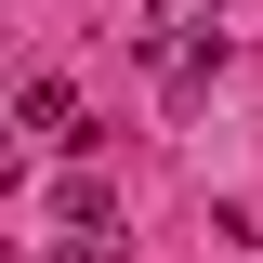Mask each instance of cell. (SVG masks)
<instances>
[{
  "mask_svg": "<svg viewBox=\"0 0 263 263\" xmlns=\"http://www.w3.org/2000/svg\"><path fill=\"white\" fill-rule=\"evenodd\" d=\"M145 40H158V27H145ZM211 66H224V40H211V27H171V40H158V92L197 105V92H211Z\"/></svg>",
  "mask_w": 263,
  "mask_h": 263,
  "instance_id": "obj_1",
  "label": "cell"
},
{
  "mask_svg": "<svg viewBox=\"0 0 263 263\" xmlns=\"http://www.w3.org/2000/svg\"><path fill=\"white\" fill-rule=\"evenodd\" d=\"M53 224L66 237H119V184H105V171H66L53 184Z\"/></svg>",
  "mask_w": 263,
  "mask_h": 263,
  "instance_id": "obj_2",
  "label": "cell"
},
{
  "mask_svg": "<svg viewBox=\"0 0 263 263\" xmlns=\"http://www.w3.org/2000/svg\"><path fill=\"white\" fill-rule=\"evenodd\" d=\"M13 119H27L40 145H79V132H66V119H79V92H66V79H27V92H13Z\"/></svg>",
  "mask_w": 263,
  "mask_h": 263,
  "instance_id": "obj_3",
  "label": "cell"
},
{
  "mask_svg": "<svg viewBox=\"0 0 263 263\" xmlns=\"http://www.w3.org/2000/svg\"><path fill=\"white\" fill-rule=\"evenodd\" d=\"M53 263H119V237H53Z\"/></svg>",
  "mask_w": 263,
  "mask_h": 263,
  "instance_id": "obj_4",
  "label": "cell"
}]
</instances>
